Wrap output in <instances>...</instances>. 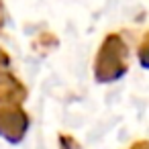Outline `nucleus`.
<instances>
[{
    "instance_id": "obj_1",
    "label": "nucleus",
    "mask_w": 149,
    "mask_h": 149,
    "mask_svg": "<svg viewBox=\"0 0 149 149\" xmlns=\"http://www.w3.org/2000/svg\"><path fill=\"white\" fill-rule=\"evenodd\" d=\"M129 72V47L118 33L104 37L94 57V80L100 84L116 82Z\"/></svg>"
},
{
    "instance_id": "obj_2",
    "label": "nucleus",
    "mask_w": 149,
    "mask_h": 149,
    "mask_svg": "<svg viewBox=\"0 0 149 149\" xmlns=\"http://www.w3.org/2000/svg\"><path fill=\"white\" fill-rule=\"evenodd\" d=\"M29 114L21 108V104H2L0 106V137L8 143H19L29 131Z\"/></svg>"
},
{
    "instance_id": "obj_3",
    "label": "nucleus",
    "mask_w": 149,
    "mask_h": 149,
    "mask_svg": "<svg viewBox=\"0 0 149 149\" xmlns=\"http://www.w3.org/2000/svg\"><path fill=\"white\" fill-rule=\"evenodd\" d=\"M27 98L25 84L4 68H0V104H21Z\"/></svg>"
},
{
    "instance_id": "obj_4",
    "label": "nucleus",
    "mask_w": 149,
    "mask_h": 149,
    "mask_svg": "<svg viewBox=\"0 0 149 149\" xmlns=\"http://www.w3.org/2000/svg\"><path fill=\"white\" fill-rule=\"evenodd\" d=\"M137 57H139V63L149 70V31L143 35L141 43H139V49H137Z\"/></svg>"
},
{
    "instance_id": "obj_5",
    "label": "nucleus",
    "mask_w": 149,
    "mask_h": 149,
    "mask_svg": "<svg viewBox=\"0 0 149 149\" xmlns=\"http://www.w3.org/2000/svg\"><path fill=\"white\" fill-rule=\"evenodd\" d=\"M35 45H37V49H41L43 53L45 51H49V49H53L55 45H57V37L53 35V33H41L39 37H37V41H35Z\"/></svg>"
},
{
    "instance_id": "obj_6",
    "label": "nucleus",
    "mask_w": 149,
    "mask_h": 149,
    "mask_svg": "<svg viewBox=\"0 0 149 149\" xmlns=\"http://www.w3.org/2000/svg\"><path fill=\"white\" fill-rule=\"evenodd\" d=\"M10 65V55L0 47V68H8Z\"/></svg>"
},
{
    "instance_id": "obj_7",
    "label": "nucleus",
    "mask_w": 149,
    "mask_h": 149,
    "mask_svg": "<svg viewBox=\"0 0 149 149\" xmlns=\"http://www.w3.org/2000/svg\"><path fill=\"white\" fill-rule=\"evenodd\" d=\"M4 21H6V8H4V2L0 0V31L4 29Z\"/></svg>"
},
{
    "instance_id": "obj_8",
    "label": "nucleus",
    "mask_w": 149,
    "mask_h": 149,
    "mask_svg": "<svg viewBox=\"0 0 149 149\" xmlns=\"http://www.w3.org/2000/svg\"><path fill=\"white\" fill-rule=\"evenodd\" d=\"M129 149H149V141H137V143H133Z\"/></svg>"
}]
</instances>
